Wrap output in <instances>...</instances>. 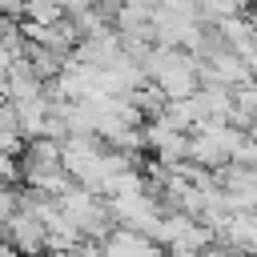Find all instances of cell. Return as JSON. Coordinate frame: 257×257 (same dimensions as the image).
<instances>
[{
  "instance_id": "6da1fadb",
  "label": "cell",
  "mask_w": 257,
  "mask_h": 257,
  "mask_svg": "<svg viewBox=\"0 0 257 257\" xmlns=\"http://www.w3.org/2000/svg\"><path fill=\"white\" fill-rule=\"evenodd\" d=\"M4 245L16 253V257H48V237H44V225L28 213H12L4 221Z\"/></svg>"
},
{
  "instance_id": "7a4b0ae2",
  "label": "cell",
  "mask_w": 257,
  "mask_h": 257,
  "mask_svg": "<svg viewBox=\"0 0 257 257\" xmlns=\"http://www.w3.org/2000/svg\"><path fill=\"white\" fill-rule=\"evenodd\" d=\"M217 245L233 257H257V213H229Z\"/></svg>"
},
{
  "instance_id": "3957f363",
  "label": "cell",
  "mask_w": 257,
  "mask_h": 257,
  "mask_svg": "<svg viewBox=\"0 0 257 257\" xmlns=\"http://www.w3.org/2000/svg\"><path fill=\"white\" fill-rule=\"evenodd\" d=\"M153 249V241L145 237V233H137V229H124V225H116L104 241H100V253L104 257H145Z\"/></svg>"
},
{
  "instance_id": "277c9868",
  "label": "cell",
  "mask_w": 257,
  "mask_h": 257,
  "mask_svg": "<svg viewBox=\"0 0 257 257\" xmlns=\"http://www.w3.org/2000/svg\"><path fill=\"white\" fill-rule=\"evenodd\" d=\"M64 20V4H44V0H32V4H20V24H36V28H52Z\"/></svg>"
},
{
  "instance_id": "5b68a950",
  "label": "cell",
  "mask_w": 257,
  "mask_h": 257,
  "mask_svg": "<svg viewBox=\"0 0 257 257\" xmlns=\"http://www.w3.org/2000/svg\"><path fill=\"white\" fill-rule=\"evenodd\" d=\"M0 181L4 185H20V161L8 157V153H0Z\"/></svg>"
}]
</instances>
